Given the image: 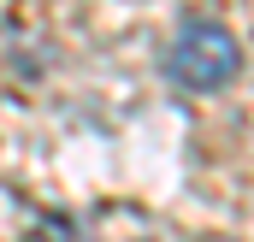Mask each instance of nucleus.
<instances>
[{
	"label": "nucleus",
	"mask_w": 254,
	"mask_h": 242,
	"mask_svg": "<svg viewBox=\"0 0 254 242\" xmlns=\"http://www.w3.org/2000/svg\"><path fill=\"white\" fill-rule=\"evenodd\" d=\"M243 71V42L219 18H184V30L166 48V77L190 95H219Z\"/></svg>",
	"instance_id": "nucleus-1"
},
{
	"label": "nucleus",
	"mask_w": 254,
	"mask_h": 242,
	"mask_svg": "<svg viewBox=\"0 0 254 242\" xmlns=\"http://www.w3.org/2000/svg\"><path fill=\"white\" fill-rule=\"evenodd\" d=\"M24 242H89V231H83L71 213H42V219L24 231Z\"/></svg>",
	"instance_id": "nucleus-2"
}]
</instances>
